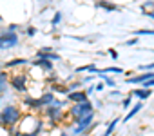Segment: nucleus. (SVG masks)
<instances>
[{
    "label": "nucleus",
    "mask_w": 154,
    "mask_h": 136,
    "mask_svg": "<svg viewBox=\"0 0 154 136\" xmlns=\"http://www.w3.org/2000/svg\"><path fill=\"white\" fill-rule=\"evenodd\" d=\"M20 111H18V107H15V105H6L2 111H0V127L2 129H11V127H15L17 123H18V120H20Z\"/></svg>",
    "instance_id": "nucleus-1"
},
{
    "label": "nucleus",
    "mask_w": 154,
    "mask_h": 136,
    "mask_svg": "<svg viewBox=\"0 0 154 136\" xmlns=\"http://www.w3.org/2000/svg\"><path fill=\"white\" fill-rule=\"evenodd\" d=\"M89 113H94V111H93V104H91L89 100H85V102H82V104H74L72 109H71V114L74 116L76 122H78L80 118H84L85 114H89Z\"/></svg>",
    "instance_id": "nucleus-2"
},
{
    "label": "nucleus",
    "mask_w": 154,
    "mask_h": 136,
    "mask_svg": "<svg viewBox=\"0 0 154 136\" xmlns=\"http://www.w3.org/2000/svg\"><path fill=\"white\" fill-rule=\"evenodd\" d=\"M17 44H18V36L15 33H9V31L0 33V49H11Z\"/></svg>",
    "instance_id": "nucleus-3"
},
{
    "label": "nucleus",
    "mask_w": 154,
    "mask_h": 136,
    "mask_svg": "<svg viewBox=\"0 0 154 136\" xmlns=\"http://www.w3.org/2000/svg\"><path fill=\"white\" fill-rule=\"evenodd\" d=\"M93 120H94V113H89V114H85L84 118H80V120H78V125L72 129V134H82L85 129H89V125L93 123Z\"/></svg>",
    "instance_id": "nucleus-4"
},
{
    "label": "nucleus",
    "mask_w": 154,
    "mask_h": 136,
    "mask_svg": "<svg viewBox=\"0 0 154 136\" xmlns=\"http://www.w3.org/2000/svg\"><path fill=\"white\" fill-rule=\"evenodd\" d=\"M89 96H87V93H84V91H71L69 94H67V100L69 102H74V104H82V102H85Z\"/></svg>",
    "instance_id": "nucleus-5"
},
{
    "label": "nucleus",
    "mask_w": 154,
    "mask_h": 136,
    "mask_svg": "<svg viewBox=\"0 0 154 136\" xmlns=\"http://www.w3.org/2000/svg\"><path fill=\"white\" fill-rule=\"evenodd\" d=\"M154 78V71H149V73H141L138 76H132V78H127V84H143L147 80H152Z\"/></svg>",
    "instance_id": "nucleus-6"
},
{
    "label": "nucleus",
    "mask_w": 154,
    "mask_h": 136,
    "mask_svg": "<svg viewBox=\"0 0 154 136\" xmlns=\"http://www.w3.org/2000/svg\"><path fill=\"white\" fill-rule=\"evenodd\" d=\"M11 85H13L17 91L24 93V91L27 89V85H26V76H24V75H20V76H13V78H11Z\"/></svg>",
    "instance_id": "nucleus-7"
},
{
    "label": "nucleus",
    "mask_w": 154,
    "mask_h": 136,
    "mask_svg": "<svg viewBox=\"0 0 154 136\" xmlns=\"http://www.w3.org/2000/svg\"><path fill=\"white\" fill-rule=\"evenodd\" d=\"M36 60H60V54L49 53V51H38L36 53Z\"/></svg>",
    "instance_id": "nucleus-8"
},
{
    "label": "nucleus",
    "mask_w": 154,
    "mask_h": 136,
    "mask_svg": "<svg viewBox=\"0 0 154 136\" xmlns=\"http://www.w3.org/2000/svg\"><path fill=\"white\" fill-rule=\"evenodd\" d=\"M53 100H54V94H53V93H45V94H42V96L38 98V102H40V105H42V107L51 105V104H53Z\"/></svg>",
    "instance_id": "nucleus-9"
},
{
    "label": "nucleus",
    "mask_w": 154,
    "mask_h": 136,
    "mask_svg": "<svg viewBox=\"0 0 154 136\" xmlns=\"http://www.w3.org/2000/svg\"><path fill=\"white\" fill-rule=\"evenodd\" d=\"M141 109H143V104H136V105H134V107L131 109V113H127V114L123 116V122H129L131 118H134V116H136V114H138V113H140Z\"/></svg>",
    "instance_id": "nucleus-10"
},
{
    "label": "nucleus",
    "mask_w": 154,
    "mask_h": 136,
    "mask_svg": "<svg viewBox=\"0 0 154 136\" xmlns=\"http://www.w3.org/2000/svg\"><path fill=\"white\" fill-rule=\"evenodd\" d=\"M98 73V67L96 65H93V63H89V65H82V67H78V69H76V73Z\"/></svg>",
    "instance_id": "nucleus-11"
},
{
    "label": "nucleus",
    "mask_w": 154,
    "mask_h": 136,
    "mask_svg": "<svg viewBox=\"0 0 154 136\" xmlns=\"http://www.w3.org/2000/svg\"><path fill=\"white\" fill-rule=\"evenodd\" d=\"M132 94L138 96V98H141V100H147V98L150 96V89H134Z\"/></svg>",
    "instance_id": "nucleus-12"
},
{
    "label": "nucleus",
    "mask_w": 154,
    "mask_h": 136,
    "mask_svg": "<svg viewBox=\"0 0 154 136\" xmlns=\"http://www.w3.org/2000/svg\"><path fill=\"white\" fill-rule=\"evenodd\" d=\"M35 65H36V67H42V69H45V71H51V69H53V63H51L49 60H36Z\"/></svg>",
    "instance_id": "nucleus-13"
},
{
    "label": "nucleus",
    "mask_w": 154,
    "mask_h": 136,
    "mask_svg": "<svg viewBox=\"0 0 154 136\" xmlns=\"http://www.w3.org/2000/svg\"><path fill=\"white\" fill-rule=\"evenodd\" d=\"M98 73H103V75H109V73L122 75V73H123V69H122V67H105V69H98Z\"/></svg>",
    "instance_id": "nucleus-14"
},
{
    "label": "nucleus",
    "mask_w": 154,
    "mask_h": 136,
    "mask_svg": "<svg viewBox=\"0 0 154 136\" xmlns=\"http://www.w3.org/2000/svg\"><path fill=\"white\" fill-rule=\"evenodd\" d=\"M96 8H103V9H107V11H116V9H118V8H116L114 4L103 2V0H100V2H96Z\"/></svg>",
    "instance_id": "nucleus-15"
},
{
    "label": "nucleus",
    "mask_w": 154,
    "mask_h": 136,
    "mask_svg": "<svg viewBox=\"0 0 154 136\" xmlns=\"http://www.w3.org/2000/svg\"><path fill=\"white\" fill-rule=\"evenodd\" d=\"M116 125H118V118H114V120L107 125V129H105V132H103L102 136H111V134H112V131L116 129Z\"/></svg>",
    "instance_id": "nucleus-16"
},
{
    "label": "nucleus",
    "mask_w": 154,
    "mask_h": 136,
    "mask_svg": "<svg viewBox=\"0 0 154 136\" xmlns=\"http://www.w3.org/2000/svg\"><path fill=\"white\" fill-rule=\"evenodd\" d=\"M24 63H27V60H26V58H18V60H11V62H8L6 67H17V65H24Z\"/></svg>",
    "instance_id": "nucleus-17"
},
{
    "label": "nucleus",
    "mask_w": 154,
    "mask_h": 136,
    "mask_svg": "<svg viewBox=\"0 0 154 136\" xmlns=\"http://www.w3.org/2000/svg\"><path fill=\"white\" fill-rule=\"evenodd\" d=\"M24 104L29 105V107H35V109H36V107H42L40 102H38V98H36V100H35V98H24Z\"/></svg>",
    "instance_id": "nucleus-18"
},
{
    "label": "nucleus",
    "mask_w": 154,
    "mask_h": 136,
    "mask_svg": "<svg viewBox=\"0 0 154 136\" xmlns=\"http://www.w3.org/2000/svg\"><path fill=\"white\" fill-rule=\"evenodd\" d=\"M6 89H8V78H6L4 73H0V94H2Z\"/></svg>",
    "instance_id": "nucleus-19"
},
{
    "label": "nucleus",
    "mask_w": 154,
    "mask_h": 136,
    "mask_svg": "<svg viewBox=\"0 0 154 136\" xmlns=\"http://www.w3.org/2000/svg\"><path fill=\"white\" fill-rule=\"evenodd\" d=\"M150 69H154V62L152 63H147V65H140V71L141 73H149Z\"/></svg>",
    "instance_id": "nucleus-20"
},
{
    "label": "nucleus",
    "mask_w": 154,
    "mask_h": 136,
    "mask_svg": "<svg viewBox=\"0 0 154 136\" xmlns=\"http://www.w3.org/2000/svg\"><path fill=\"white\" fill-rule=\"evenodd\" d=\"M136 35H154V29H138Z\"/></svg>",
    "instance_id": "nucleus-21"
},
{
    "label": "nucleus",
    "mask_w": 154,
    "mask_h": 136,
    "mask_svg": "<svg viewBox=\"0 0 154 136\" xmlns=\"http://www.w3.org/2000/svg\"><path fill=\"white\" fill-rule=\"evenodd\" d=\"M53 91H56V93H67V87H62V85H53Z\"/></svg>",
    "instance_id": "nucleus-22"
},
{
    "label": "nucleus",
    "mask_w": 154,
    "mask_h": 136,
    "mask_svg": "<svg viewBox=\"0 0 154 136\" xmlns=\"http://www.w3.org/2000/svg\"><path fill=\"white\" fill-rule=\"evenodd\" d=\"M60 18H62V15H60V13H56V15L53 17V20H51V24H53V26H56V24L60 22Z\"/></svg>",
    "instance_id": "nucleus-23"
},
{
    "label": "nucleus",
    "mask_w": 154,
    "mask_h": 136,
    "mask_svg": "<svg viewBox=\"0 0 154 136\" xmlns=\"http://www.w3.org/2000/svg\"><path fill=\"white\" fill-rule=\"evenodd\" d=\"M82 84H84V82H74V84H71L69 87H71V91H74V89H78V87H80Z\"/></svg>",
    "instance_id": "nucleus-24"
},
{
    "label": "nucleus",
    "mask_w": 154,
    "mask_h": 136,
    "mask_svg": "<svg viewBox=\"0 0 154 136\" xmlns=\"http://www.w3.org/2000/svg\"><path fill=\"white\" fill-rule=\"evenodd\" d=\"M134 44H138V38H131V40L125 42V45H134Z\"/></svg>",
    "instance_id": "nucleus-25"
},
{
    "label": "nucleus",
    "mask_w": 154,
    "mask_h": 136,
    "mask_svg": "<svg viewBox=\"0 0 154 136\" xmlns=\"http://www.w3.org/2000/svg\"><path fill=\"white\" fill-rule=\"evenodd\" d=\"M109 54H111V56H112L114 60L118 58V51H116V49H109Z\"/></svg>",
    "instance_id": "nucleus-26"
},
{
    "label": "nucleus",
    "mask_w": 154,
    "mask_h": 136,
    "mask_svg": "<svg viewBox=\"0 0 154 136\" xmlns=\"http://www.w3.org/2000/svg\"><path fill=\"white\" fill-rule=\"evenodd\" d=\"M131 102H132V98H125V100H123V107H129Z\"/></svg>",
    "instance_id": "nucleus-27"
},
{
    "label": "nucleus",
    "mask_w": 154,
    "mask_h": 136,
    "mask_svg": "<svg viewBox=\"0 0 154 136\" xmlns=\"http://www.w3.org/2000/svg\"><path fill=\"white\" fill-rule=\"evenodd\" d=\"M35 33H36V29H35V27H29V29H27V35H29V36H33Z\"/></svg>",
    "instance_id": "nucleus-28"
},
{
    "label": "nucleus",
    "mask_w": 154,
    "mask_h": 136,
    "mask_svg": "<svg viewBox=\"0 0 154 136\" xmlns=\"http://www.w3.org/2000/svg\"><path fill=\"white\" fill-rule=\"evenodd\" d=\"M103 87H105V84H98L94 89H96V91H103Z\"/></svg>",
    "instance_id": "nucleus-29"
},
{
    "label": "nucleus",
    "mask_w": 154,
    "mask_h": 136,
    "mask_svg": "<svg viewBox=\"0 0 154 136\" xmlns=\"http://www.w3.org/2000/svg\"><path fill=\"white\" fill-rule=\"evenodd\" d=\"M143 15H145V17H150V18H154V11H152V13H147V11H143Z\"/></svg>",
    "instance_id": "nucleus-30"
},
{
    "label": "nucleus",
    "mask_w": 154,
    "mask_h": 136,
    "mask_svg": "<svg viewBox=\"0 0 154 136\" xmlns=\"http://www.w3.org/2000/svg\"><path fill=\"white\" fill-rule=\"evenodd\" d=\"M0 22H2V15H0Z\"/></svg>",
    "instance_id": "nucleus-31"
},
{
    "label": "nucleus",
    "mask_w": 154,
    "mask_h": 136,
    "mask_svg": "<svg viewBox=\"0 0 154 136\" xmlns=\"http://www.w3.org/2000/svg\"><path fill=\"white\" fill-rule=\"evenodd\" d=\"M62 136H67V134H65V132H63V134H62Z\"/></svg>",
    "instance_id": "nucleus-32"
}]
</instances>
